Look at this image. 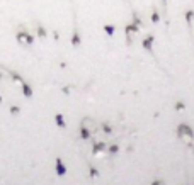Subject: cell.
<instances>
[{
	"instance_id": "cell-1",
	"label": "cell",
	"mask_w": 194,
	"mask_h": 185,
	"mask_svg": "<svg viewBox=\"0 0 194 185\" xmlns=\"http://www.w3.org/2000/svg\"><path fill=\"white\" fill-rule=\"evenodd\" d=\"M22 90H24V94L31 95V90H29V87H27V85H24V88H22Z\"/></svg>"
},
{
	"instance_id": "cell-2",
	"label": "cell",
	"mask_w": 194,
	"mask_h": 185,
	"mask_svg": "<svg viewBox=\"0 0 194 185\" xmlns=\"http://www.w3.org/2000/svg\"><path fill=\"white\" fill-rule=\"evenodd\" d=\"M0 78H2V75H0Z\"/></svg>"
}]
</instances>
